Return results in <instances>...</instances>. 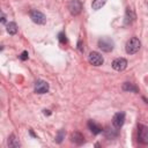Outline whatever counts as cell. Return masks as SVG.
I'll list each match as a JSON object with an SVG mask.
<instances>
[{
    "mask_svg": "<svg viewBox=\"0 0 148 148\" xmlns=\"http://www.w3.org/2000/svg\"><path fill=\"white\" fill-rule=\"evenodd\" d=\"M71 141L77 146H81L82 143H84V136L80 132H74L71 134Z\"/></svg>",
    "mask_w": 148,
    "mask_h": 148,
    "instance_id": "12",
    "label": "cell"
},
{
    "mask_svg": "<svg viewBox=\"0 0 148 148\" xmlns=\"http://www.w3.org/2000/svg\"><path fill=\"white\" fill-rule=\"evenodd\" d=\"M28 57H29V54H28V52H27V51H23V52L20 54V59H21V60H23V61H24V60H27V59H28Z\"/></svg>",
    "mask_w": 148,
    "mask_h": 148,
    "instance_id": "20",
    "label": "cell"
},
{
    "mask_svg": "<svg viewBox=\"0 0 148 148\" xmlns=\"http://www.w3.org/2000/svg\"><path fill=\"white\" fill-rule=\"evenodd\" d=\"M30 18L32 20V22H35L36 24H45L46 23V17L45 15L37 10V9H34L30 12Z\"/></svg>",
    "mask_w": 148,
    "mask_h": 148,
    "instance_id": "5",
    "label": "cell"
},
{
    "mask_svg": "<svg viewBox=\"0 0 148 148\" xmlns=\"http://www.w3.org/2000/svg\"><path fill=\"white\" fill-rule=\"evenodd\" d=\"M1 22H2V23L6 22V17H5V14H3V13L1 14Z\"/></svg>",
    "mask_w": 148,
    "mask_h": 148,
    "instance_id": "22",
    "label": "cell"
},
{
    "mask_svg": "<svg viewBox=\"0 0 148 148\" xmlns=\"http://www.w3.org/2000/svg\"><path fill=\"white\" fill-rule=\"evenodd\" d=\"M140 46H141V43L139 40V38L136 37H132L127 40L126 43V46H125V50H126V53L128 54H134L136 53L139 50H140Z\"/></svg>",
    "mask_w": 148,
    "mask_h": 148,
    "instance_id": "1",
    "label": "cell"
},
{
    "mask_svg": "<svg viewBox=\"0 0 148 148\" xmlns=\"http://www.w3.org/2000/svg\"><path fill=\"white\" fill-rule=\"evenodd\" d=\"M8 147H10V148H17V147H20L21 145H20V141L16 139V136L14 135V134H12L9 138H8Z\"/></svg>",
    "mask_w": 148,
    "mask_h": 148,
    "instance_id": "15",
    "label": "cell"
},
{
    "mask_svg": "<svg viewBox=\"0 0 148 148\" xmlns=\"http://www.w3.org/2000/svg\"><path fill=\"white\" fill-rule=\"evenodd\" d=\"M87 125H88V128L90 130V132H91L92 134H95V135H97V134H99V133L103 132L102 126H99V125H98L97 123H95L94 120H89Z\"/></svg>",
    "mask_w": 148,
    "mask_h": 148,
    "instance_id": "11",
    "label": "cell"
},
{
    "mask_svg": "<svg viewBox=\"0 0 148 148\" xmlns=\"http://www.w3.org/2000/svg\"><path fill=\"white\" fill-rule=\"evenodd\" d=\"M77 49H79V51H80V52H83V51H84V49H83V45H82V42H81V40H79V42H77Z\"/></svg>",
    "mask_w": 148,
    "mask_h": 148,
    "instance_id": "21",
    "label": "cell"
},
{
    "mask_svg": "<svg viewBox=\"0 0 148 148\" xmlns=\"http://www.w3.org/2000/svg\"><path fill=\"white\" fill-rule=\"evenodd\" d=\"M44 114H51V112H50V110H44Z\"/></svg>",
    "mask_w": 148,
    "mask_h": 148,
    "instance_id": "23",
    "label": "cell"
},
{
    "mask_svg": "<svg viewBox=\"0 0 148 148\" xmlns=\"http://www.w3.org/2000/svg\"><path fill=\"white\" fill-rule=\"evenodd\" d=\"M127 67V60L125 58H117L112 61V68L114 71L121 72Z\"/></svg>",
    "mask_w": 148,
    "mask_h": 148,
    "instance_id": "7",
    "label": "cell"
},
{
    "mask_svg": "<svg viewBox=\"0 0 148 148\" xmlns=\"http://www.w3.org/2000/svg\"><path fill=\"white\" fill-rule=\"evenodd\" d=\"M49 91V83L43 80H38L35 82V92L37 94H46Z\"/></svg>",
    "mask_w": 148,
    "mask_h": 148,
    "instance_id": "8",
    "label": "cell"
},
{
    "mask_svg": "<svg viewBox=\"0 0 148 148\" xmlns=\"http://www.w3.org/2000/svg\"><path fill=\"white\" fill-rule=\"evenodd\" d=\"M138 140L140 143L148 145V127L145 125L138 126Z\"/></svg>",
    "mask_w": 148,
    "mask_h": 148,
    "instance_id": "4",
    "label": "cell"
},
{
    "mask_svg": "<svg viewBox=\"0 0 148 148\" xmlns=\"http://www.w3.org/2000/svg\"><path fill=\"white\" fill-rule=\"evenodd\" d=\"M64 139H65V131L64 130H60L57 133V135H56V142L57 143H61Z\"/></svg>",
    "mask_w": 148,
    "mask_h": 148,
    "instance_id": "18",
    "label": "cell"
},
{
    "mask_svg": "<svg viewBox=\"0 0 148 148\" xmlns=\"http://www.w3.org/2000/svg\"><path fill=\"white\" fill-rule=\"evenodd\" d=\"M58 39H59V42H60L61 44L67 43V38H66L65 32H59V35H58Z\"/></svg>",
    "mask_w": 148,
    "mask_h": 148,
    "instance_id": "19",
    "label": "cell"
},
{
    "mask_svg": "<svg viewBox=\"0 0 148 148\" xmlns=\"http://www.w3.org/2000/svg\"><path fill=\"white\" fill-rule=\"evenodd\" d=\"M88 61H89L92 66H101V65H103L104 59H103V57H102L101 53H98V52H96V51H92V52H90L89 56H88Z\"/></svg>",
    "mask_w": 148,
    "mask_h": 148,
    "instance_id": "6",
    "label": "cell"
},
{
    "mask_svg": "<svg viewBox=\"0 0 148 148\" xmlns=\"http://www.w3.org/2000/svg\"><path fill=\"white\" fill-rule=\"evenodd\" d=\"M105 3H106V0H94L92 3H91V8H92L94 10H98V9H101Z\"/></svg>",
    "mask_w": 148,
    "mask_h": 148,
    "instance_id": "16",
    "label": "cell"
},
{
    "mask_svg": "<svg viewBox=\"0 0 148 148\" xmlns=\"http://www.w3.org/2000/svg\"><path fill=\"white\" fill-rule=\"evenodd\" d=\"M134 20H135V13L132 8L128 7L125 13V24H131Z\"/></svg>",
    "mask_w": 148,
    "mask_h": 148,
    "instance_id": "13",
    "label": "cell"
},
{
    "mask_svg": "<svg viewBox=\"0 0 148 148\" xmlns=\"http://www.w3.org/2000/svg\"><path fill=\"white\" fill-rule=\"evenodd\" d=\"M125 123V113L124 112H117L112 118V125L117 128H120Z\"/></svg>",
    "mask_w": 148,
    "mask_h": 148,
    "instance_id": "9",
    "label": "cell"
},
{
    "mask_svg": "<svg viewBox=\"0 0 148 148\" xmlns=\"http://www.w3.org/2000/svg\"><path fill=\"white\" fill-rule=\"evenodd\" d=\"M103 133L105 135L106 139L109 140H112V139H116L118 136V128L117 127H110V126H106L104 130H103Z\"/></svg>",
    "mask_w": 148,
    "mask_h": 148,
    "instance_id": "10",
    "label": "cell"
},
{
    "mask_svg": "<svg viewBox=\"0 0 148 148\" xmlns=\"http://www.w3.org/2000/svg\"><path fill=\"white\" fill-rule=\"evenodd\" d=\"M30 134H31V135H32V136H36V135H35V133H34V132H32V131H31V130H30Z\"/></svg>",
    "mask_w": 148,
    "mask_h": 148,
    "instance_id": "24",
    "label": "cell"
},
{
    "mask_svg": "<svg viewBox=\"0 0 148 148\" xmlns=\"http://www.w3.org/2000/svg\"><path fill=\"white\" fill-rule=\"evenodd\" d=\"M6 29H7V32L9 35H15L17 32V25H16L15 22H9L7 24V28Z\"/></svg>",
    "mask_w": 148,
    "mask_h": 148,
    "instance_id": "17",
    "label": "cell"
},
{
    "mask_svg": "<svg viewBox=\"0 0 148 148\" xmlns=\"http://www.w3.org/2000/svg\"><path fill=\"white\" fill-rule=\"evenodd\" d=\"M67 8L73 16H76L82 12V2L80 0H71L67 5Z\"/></svg>",
    "mask_w": 148,
    "mask_h": 148,
    "instance_id": "3",
    "label": "cell"
},
{
    "mask_svg": "<svg viewBox=\"0 0 148 148\" xmlns=\"http://www.w3.org/2000/svg\"><path fill=\"white\" fill-rule=\"evenodd\" d=\"M123 90L124 91H130V92H139V89L138 87L134 84V83H131V82H125L123 84Z\"/></svg>",
    "mask_w": 148,
    "mask_h": 148,
    "instance_id": "14",
    "label": "cell"
},
{
    "mask_svg": "<svg viewBox=\"0 0 148 148\" xmlns=\"http://www.w3.org/2000/svg\"><path fill=\"white\" fill-rule=\"evenodd\" d=\"M98 47L104 52H111L114 47V43L109 37H102L98 39Z\"/></svg>",
    "mask_w": 148,
    "mask_h": 148,
    "instance_id": "2",
    "label": "cell"
}]
</instances>
